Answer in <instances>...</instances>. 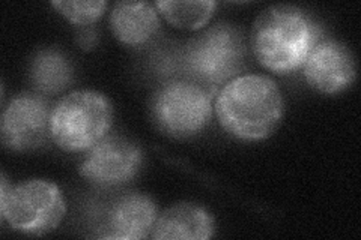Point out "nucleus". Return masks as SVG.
Wrapping results in <instances>:
<instances>
[{"instance_id": "obj_11", "label": "nucleus", "mask_w": 361, "mask_h": 240, "mask_svg": "<svg viewBox=\"0 0 361 240\" xmlns=\"http://www.w3.org/2000/svg\"><path fill=\"white\" fill-rule=\"evenodd\" d=\"M155 221V203L142 194H131L121 198L113 208L109 220L110 233L104 234V237L126 240L148 237Z\"/></svg>"}, {"instance_id": "obj_13", "label": "nucleus", "mask_w": 361, "mask_h": 240, "mask_svg": "<svg viewBox=\"0 0 361 240\" xmlns=\"http://www.w3.org/2000/svg\"><path fill=\"white\" fill-rule=\"evenodd\" d=\"M73 78L71 65L58 50H41L30 65V80L42 94H58Z\"/></svg>"}, {"instance_id": "obj_15", "label": "nucleus", "mask_w": 361, "mask_h": 240, "mask_svg": "<svg viewBox=\"0 0 361 240\" xmlns=\"http://www.w3.org/2000/svg\"><path fill=\"white\" fill-rule=\"evenodd\" d=\"M51 5L74 25L82 26L97 21L104 14L107 6L103 0H95V2H53Z\"/></svg>"}, {"instance_id": "obj_9", "label": "nucleus", "mask_w": 361, "mask_h": 240, "mask_svg": "<svg viewBox=\"0 0 361 240\" xmlns=\"http://www.w3.org/2000/svg\"><path fill=\"white\" fill-rule=\"evenodd\" d=\"M302 65L309 86L325 95L343 92L357 74L353 51L333 39L316 44Z\"/></svg>"}, {"instance_id": "obj_2", "label": "nucleus", "mask_w": 361, "mask_h": 240, "mask_svg": "<svg viewBox=\"0 0 361 240\" xmlns=\"http://www.w3.org/2000/svg\"><path fill=\"white\" fill-rule=\"evenodd\" d=\"M316 45V27L300 8L269 6L252 30V49L262 66L277 74L295 71Z\"/></svg>"}, {"instance_id": "obj_10", "label": "nucleus", "mask_w": 361, "mask_h": 240, "mask_svg": "<svg viewBox=\"0 0 361 240\" xmlns=\"http://www.w3.org/2000/svg\"><path fill=\"white\" fill-rule=\"evenodd\" d=\"M214 234V220L197 204L179 203L158 216L151 237L158 240H205Z\"/></svg>"}, {"instance_id": "obj_6", "label": "nucleus", "mask_w": 361, "mask_h": 240, "mask_svg": "<svg viewBox=\"0 0 361 240\" xmlns=\"http://www.w3.org/2000/svg\"><path fill=\"white\" fill-rule=\"evenodd\" d=\"M244 56L241 33L229 25H219L191 44L185 62L200 82L220 84L241 71Z\"/></svg>"}, {"instance_id": "obj_14", "label": "nucleus", "mask_w": 361, "mask_h": 240, "mask_svg": "<svg viewBox=\"0 0 361 240\" xmlns=\"http://www.w3.org/2000/svg\"><path fill=\"white\" fill-rule=\"evenodd\" d=\"M157 9L164 15V18L179 29L196 30L209 21L216 2L211 0H197V2H157Z\"/></svg>"}, {"instance_id": "obj_4", "label": "nucleus", "mask_w": 361, "mask_h": 240, "mask_svg": "<svg viewBox=\"0 0 361 240\" xmlns=\"http://www.w3.org/2000/svg\"><path fill=\"white\" fill-rule=\"evenodd\" d=\"M2 218L16 232L42 236L53 232L63 220L66 206L58 185L49 180H29L11 188L0 201Z\"/></svg>"}, {"instance_id": "obj_8", "label": "nucleus", "mask_w": 361, "mask_h": 240, "mask_svg": "<svg viewBox=\"0 0 361 240\" xmlns=\"http://www.w3.org/2000/svg\"><path fill=\"white\" fill-rule=\"evenodd\" d=\"M51 135L47 102L37 95H18L9 102L2 118V141L11 151L38 149Z\"/></svg>"}, {"instance_id": "obj_1", "label": "nucleus", "mask_w": 361, "mask_h": 240, "mask_svg": "<svg viewBox=\"0 0 361 240\" xmlns=\"http://www.w3.org/2000/svg\"><path fill=\"white\" fill-rule=\"evenodd\" d=\"M216 110L226 132L240 140L257 141L268 139L280 127L285 104L273 80L243 75L223 87Z\"/></svg>"}, {"instance_id": "obj_5", "label": "nucleus", "mask_w": 361, "mask_h": 240, "mask_svg": "<svg viewBox=\"0 0 361 240\" xmlns=\"http://www.w3.org/2000/svg\"><path fill=\"white\" fill-rule=\"evenodd\" d=\"M211 96L197 83L171 82L155 94L152 116L158 128L173 137H191L211 120Z\"/></svg>"}, {"instance_id": "obj_12", "label": "nucleus", "mask_w": 361, "mask_h": 240, "mask_svg": "<svg viewBox=\"0 0 361 240\" xmlns=\"http://www.w3.org/2000/svg\"><path fill=\"white\" fill-rule=\"evenodd\" d=\"M115 37L127 45H143L160 27L157 6L149 2H119L110 15Z\"/></svg>"}, {"instance_id": "obj_7", "label": "nucleus", "mask_w": 361, "mask_h": 240, "mask_svg": "<svg viewBox=\"0 0 361 240\" xmlns=\"http://www.w3.org/2000/svg\"><path fill=\"white\" fill-rule=\"evenodd\" d=\"M142 165V151L126 137L106 135L80 165V175L97 185L115 187L131 180Z\"/></svg>"}, {"instance_id": "obj_3", "label": "nucleus", "mask_w": 361, "mask_h": 240, "mask_svg": "<svg viewBox=\"0 0 361 240\" xmlns=\"http://www.w3.org/2000/svg\"><path fill=\"white\" fill-rule=\"evenodd\" d=\"M113 122L110 101L94 90L66 95L51 113V139L66 152H83L107 135Z\"/></svg>"}]
</instances>
